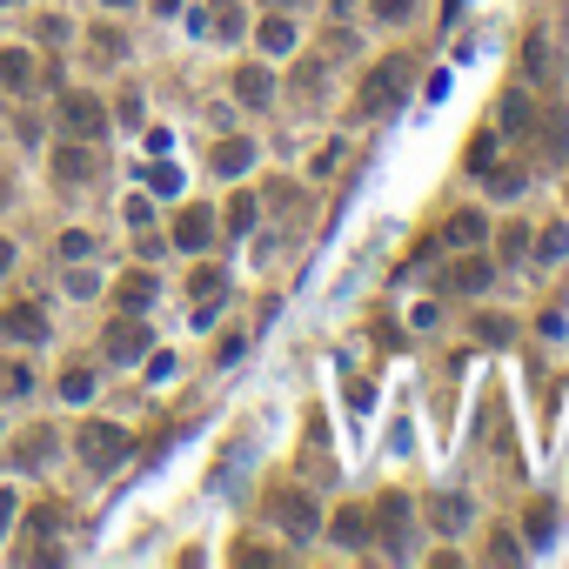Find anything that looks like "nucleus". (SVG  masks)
Masks as SVG:
<instances>
[{
    "label": "nucleus",
    "mask_w": 569,
    "mask_h": 569,
    "mask_svg": "<svg viewBox=\"0 0 569 569\" xmlns=\"http://www.w3.org/2000/svg\"><path fill=\"white\" fill-rule=\"evenodd\" d=\"M74 449H81V462H88V469H101V476H108L114 462L134 456V436L121 429V422H81V429H74Z\"/></svg>",
    "instance_id": "nucleus-1"
},
{
    "label": "nucleus",
    "mask_w": 569,
    "mask_h": 569,
    "mask_svg": "<svg viewBox=\"0 0 569 569\" xmlns=\"http://www.w3.org/2000/svg\"><path fill=\"white\" fill-rule=\"evenodd\" d=\"M402 88H409V61H402V54H389V61H382L369 81H362V94H355V114H389L395 101H402Z\"/></svg>",
    "instance_id": "nucleus-2"
},
{
    "label": "nucleus",
    "mask_w": 569,
    "mask_h": 569,
    "mask_svg": "<svg viewBox=\"0 0 569 569\" xmlns=\"http://www.w3.org/2000/svg\"><path fill=\"white\" fill-rule=\"evenodd\" d=\"M268 516H275L288 536H315V529H322V509H315V496H308V489H275Z\"/></svg>",
    "instance_id": "nucleus-3"
},
{
    "label": "nucleus",
    "mask_w": 569,
    "mask_h": 569,
    "mask_svg": "<svg viewBox=\"0 0 569 569\" xmlns=\"http://www.w3.org/2000/svg\"><path fill=\"white\" fill-rule=\"evenodd\" d=\"M61 128L74 141H101L108 134V108L94 101V94H61Z\"/></svg>",
    "instance_id": "nucleus-4"
},
{
    "label": "nucleus",
    "mask_w": 569,
    "mask_h": 569,
    "mask_svg": "<svg viewBox=\"0 0 569 569\" xmlns=\"http://www.w3.org/2000/svg\"><path fill=\"white\" fill-rule=\"evenodd\" d=\"M375 529H382V543L395 549V556H402V549H409V496H382V503H375Z\"/></svg>",
    "instance_id": "nucleus-5"
},
{
    "label": "nucleus",
    "mask_w": 569,
    "mask_h": 569,
    "mask_svg": "<svg viewBox=\"0 0 569 569\" xmlns=\"http://www.w3.org/2000/svg\"><path fill=\"white\" fill-rule=\"evenodd\" d=\"M0 335H14V342H47V315L34 302H14V308H0Z\"/></svg>",
    "instance_id": "nucleus-6"
},
{
    "label": "nucleus",
    "mask_w": 569,
    "mask_h": 569,
    "mask_svg": "<svg viewBox=\"0 0 569 569\" xmlns=\"http://www.w3.org/2000/svg\"><path fill=\"white\" fill-rule=\"evenodd\" d=\"M208 161H215V175H221V181H241L248 168H255V141L228 134V141H215V154H208Z\"/></svg>",
    "instance_id": "nucleus-7"
},
{
    "label": "nucleus",
    "mask_w": 569,
    "mask_h": 569,
    "mask_svg": "<svg viewBox=\"0 0 569 569\" xmlns=\"http://www.w3.org/2000/svg\"><path fill=\"white\" fill-rule=\"evenodd\" d=\"M235 101L241 108H268V101H275V74H268V67H235Z\"/></svg>",
    "instance_id": "nucleus-8"
},
{
    "label": "nucleus",
    "mask_w": 569,
    "mask_h": 569,
    "mask_svg": "<svg viewBox=\"0 0 569 569\" xmlns=\"http://www.w3.org/2000/svg\"><path fill=\"white\" fill-rule=\"evenodd\" d=\"M154 295H161V282H154L148 268H134V275H121V282H114V302L128 308V315H141V308H154Z\"/></svg>",
    "instance_id": "nucleus-9"
},
{
    "label": "nucleus",
    "mask_w": 569,
    "mask_h": 569,
    "mask_svg": "<svg viewBox=\"0 0 569 569\" xmlns=\"http://www.w3.org/2000/svg\"><path fill=\"white\" fill-rule=\"evenodd\" d=\"M175 241L188 248V255H201V248L215 241V215H208V208H181V221H175Z\"/></svg>",
    "instance_id": "nucleus-10"
},
{
    "label": "nucleus",
    "mask_w": 569,
    "mask_h": 569,
    "mask_svg": "<svg viewBox=\"0 0 569 569\" xmlns=\"http://www.w3.org/2000/svg\"><path fill=\"white\" fill-rule=\"evenodd\" d=\"M295 41H302V34H295V21H288V14H268V21L255 27V47H262V54H275V61H282V54H295Z\"/></svg>",
    "instance_id": "nucleus-11"
},
{
    "label": "nucleus",
    "mask_w": 569,
    "mask_h": 569,
    "mask_svg": "<svg viewBox=\"0 0 569 569\" xmlns=\"http://www.w3.org/2000/svg\"><path fill=\"white\" fill-rule=\"evenodd\" d=\"M108 355L114 362H141V355H148V322H114L108 329Z\"/></svg>",
    "instance_id": "nucleus-12"
},
{
    "label": "nucleus",
    "mask_w": 569,
    "mask_h": 569,
    "mask_svg": "<svg viewBox=\"0 0 569 569\" xmlns=\"http://www.w3.org/2000/svg\"><path fill=\"white\" fill-rule=\"evenodd\" d=\"M469 523H476V503H469L462 489H449V496L436 503V529H442V536H462Z\"/></svg>",
    "instance_id": "nucleus-13"
},
{
    "label": "nucleus",
    "mask_w": 569,
    "mask_h": 569,
    "mask_svg": "<svg viewBox=\"0 0 569 569\" xmlns=\"http://www.w3.org/2000/svg\"><path fill=\"white\" fill-rule=\"evenodd\" d=\"M54 175H61V181H94L88 141H67V148H54Z\"/></svg>",
    "instance_id": "nucleus-14"
},
{
    "label": "nucleus",
    "mask_w": 569,
    "mask_h": 569,
    "mask_svg": "<svg viewBox=\"0 0 569 569\" xmlns=\"http://www.w3.org/2000/svg\"><path fill=\"white\" fill-rule=\"evenodd\" d=\"M482 235H489V215H476V208L449 215V228H442V241H449V248H476Z\"/></svg>",
    "instance_id": "nucleus-15"
},
{
    "label": "nucleus",
    "mask_w": 569,
    "mask_h": 569,
    "mask_svg": "<svg viewBox=\"0 0 569 569\" xmlns=\"http://www.w3.org/2000/svg\"><path fill=\"white\" fill-rule=\"evenodd\" d=\"M489 282H496V268L482 262V255H469V262H456V268H449V288H456V295H482Z\"/></svg>",
    "instance_id": "nucleus-16"
},
{
    "label": "nucleus",
    "mask_w": 569,
    "mask_h": 569,
    "mask_svg": "<svg viewBox=\"0 0 569 569\" xmlns=\"http://www.w3.org/2000/svg\"><path fill=\"white\" fill-rule=\"evenodd\" d=\"M482 181H489V195H496V201H516V195L529 188V168L503 161V168H482Z\"/></svg>",
    "instance_id": "nucleus-17"
},
{
    "label": "nucleus",
    "mask_w": 569,
    "mask_h": 569,
    "mask_svg": "<svg viewBox=\"0 0 569 569\" xmlns=\"http://www.w3.org/2000/svg\"><path fill=\"white\" fill-rule=\"evenodd\" d=\"M47 456H54V429H27V436L14 442V469H41Z\"/></svg>",
    "instance_id": "nucleus-18"
},
{
    "label": "nucleus",
    "mask_w": 569,
    "mask_h": 569,
    "mask_svg": "<svg viewBox=\"0 0 569 569\" xmlns=\"http://www.w3.org/2000/svg\"><path fill=\"white\" fill-rule=\"evenodd\" d=\"M369 529H375V516H369V509H335V543L362 549V543H369Z\"/></svg>",
    "instance_id": "nucleus-19"
},
{
    "label": "nucleus",
    "mask_w": 569,
    "mask_h": 569,
    "mask_svg": "<svg viewBox=\"0 0 569 569\" xmlns=\"http://www.w3.org/2000/svg\"><path fill=\"white\" fill-rule=\"evenodd\" d=\"M34 81V54L27 47H0V88H27Z\"/></svg>",
    "instance_id": "nucleus-20"
},
{
    "label": "nucleus",
    "mask_w": 569,
    "mask_h": 569,
    "mask_svg": "<svg viewBox=\"0 0 569 569\" xmlns=\"http://www.w3.org/2000/svg\"><path fill=\"white\" fill-rule=\"evenodd\" d=\"M529 128H536V108H529L523 88H509L503 94V134H529Z\"/></svg>",
    "instance_id": "nucleus-21"
},
{
    "label": "nucleus",
    "mask_w": 569,
    "mask_h": 569,
    "mask_svg": "<svg viewBox=\"0 0 569 569\" xmlns=\"http://www.w3.org/2000/svg\"><path fill=\"white\" fill-rule=\"evenodd\" d=\"M208 34H221V41H241V34H248V14H241L235 0H221L215 14H208Z\"/></svg>",
    "instance_id": "nucleus-22"
},
{
    "label": "nucleus",
    "mask_w": 569,
    "mask_h": 569,
    "mask_svg": "<svg viewBox=\"0 0 569 569\" xmlns=\"http://www.w3.org/2000/svg\"><path fill=\"white\" fill-rule=\"evenodd\" d=\"M549 67H556V61H549V41H543V34H529V41H523V74L536 81V74H549Z\"/></svg>",
    "instance_id": "nucleus-23"
},
{
    "label": "nucleus",
    "mask_w": 569,
    "mask_h": 569,
    "mask_svg": "<svg viewBox=\"0 0 569 569\" xmlns=\"http://www.w3.org/2000/svg\"><path fill=\"white\" fill-rule=\"evenodd\" d=\"M54 255H61V262H88V255H94V235H88V228H67Z\"/></svg>",
    "instance_id": "nucleus-24"
},
{
    "label": "nucleus",
    "mask_w": 569,
    "mask_h": 569,
    "mask_svg": "<svg viewBox=\"0 0 569 569\" xmlns=\"http://www.w3.org/2000/svg\"><path fill=\"white\" fill-rule=\"evenodd\" d=\"M536 255H543V262H563V255H569V228H563V221H549V228H543Z\"/></svg>",
    "instance_id": "nucleus-25"
},
{
    "label": "nucleus",
    "mask_w": 569,
    "mask_h": 569,
    "mask_svg": "<svg viewBox=\"0 0 569 569\" xmlns=\"http://www.w3.org/2000/svg\"><path fill=\"white\" fill-rule=\"evenodd\" d=\"M496 148H503L496 134H476V141H469V175H482V168H496Z\"/></svg>",
    "instance_id": "nucleus-26"
},
{
    "label": "nucleus",
    "mask_w": 569,
    "mask_h": 569,
    "mask_svg": "<svg viewBox=\"0 0 569 569\" xmlns=\"http://www.w3.org/2000/svg\"><path fill=\"white\" fill-rule=\"evenodd\" d=\"M148 188H154V195H181V168H175V161H154Z\"/></svg>",
    "instance_id": "nucleus-27"
},
{
    "label": "nucleus",
    "mask_w": 569,
    "mask_h": 569,
    "mask_svg": "<svg viewBox=\"0 0 569 569\" xmlns=\"http://www.w3.org/2000/svg\"><path fill=\"white\" fill-rule=\"evenodd\" d=\"M188 295H195V302H215L221 295V268H195V275H188Z\"/></svg>",
    "instance_id": "nucleus-28"
},
{
    "label": "nucleus",
    "mask_w": 569,
    "mask_h": 569,
    "mask_svg": "<svg viewBox=\"0 0 569 569\" xmlns=\"http://www.w3.org/2000/svg\"><path fill=\"white\" fill-rule=\"evenodd\" d=\"M94 54H101V61H121V54H128L121 27H94Z\"/></svg>",
    "instance_id": "nucleus-29"
},
{
    "label": "nucleus",
    "mask_w": 569,
    "mask_h": 569,
    "mask_svg": "<svg viewBox=\"0 0 569 569\" xmlns=\"http://www.w3.org/2000/svg\"><path fill=\"white\" fill-rule=\"evenodd\" d=\"M476 335L489 342V349H509V335H516V329H509L503 315H482V322H476Z\"/></svg>",
    "instance_id": "nucleus-30"
},
{
    "label": "nucleus",
    "mask_w": 569,
    "mask_h": 569,
    "mask_svg": "<svg viewBox=\"0 0 569 569\" xmlns=\"http://www.w3.org/2000/svg\"><path fill=\"white\" fill-rule=\"evenodd\" d=\"M61 395H67V402H88V395H94V375L88 369H67L61 375Z\"/></svg>",
    "instance_id": "nucleus-31"
},
{
    "label": "nucleus",
    "mask_w": 569,
    "mask_h": 569,
    "mask_svg": "<svg viewBox=\"0 0 569 569\" xmlns=\"http://www.w3.org/2000/svg\"><path fill=\"white\" fill-rule=\"evenodd\" d=\"M67 295H81V302L101 295V275H94V268H67Z\"/></svg>",
    "instance_id": "nucleus-32"
},
{
    "label": "nucleus",
    "mask_w": 569,
    "mask_h": 569,
    "mask_svg": "<svg viewBox=\"0 0 569 569\" xmlns=\"http://www.w3.org/2000/svg\"><path fill=\"white\" fill-rule=\"evenodd\" d=\"M228 228H235V235H248V228H255V201H248V195L228 201Z\"/></svg>",
    "instance_id": "nucleus-33"
},
{
    "label": "nucleus",
    "mask_w": 569,
    "mask_h": 569,
    "mask_svg": "<svg viewBox=\"0 0 569 569\" xmlns=\"http://www.w3.org/2000/svg\"><path fill=\"white\" fill-rule=\"evenodd\" d=\"M549 529H556V509H529V543H549Z\"/></svg>",
    "instance_id": "nucleus-34"
},
{
    "label": "nucleus",
    "mask_w": 569,
    "mask_h": 569,
    "mask_svg": "<svg viewBox=\"0 0 569 569\" xmlns=\"http://www.w3.org/2000/svg\"><path fill=\"white\" fill-rule=\"evenodd\" d=\"M7 395H34V369H27V362L7 369Z\"/></svg>",
    "instance_id": "nucleus-35"
},
{
    "label": "nucleus",
    "mask_w": 569,
    "mask_h": 569,
    "mask_svg": "<svg viewBox=\"0 0 569 569\" xmlns=\"http://www.w3.org/2000/svg\"><path fill=\"white\" fill-rule=\"evenodd\" d=\"M335 161H342V148H335V141H329V148H322V154H315V161H308V175H315V181H322V175H335Z\"/></svg>",
    "instance_id": "nucleus-36"
},
{
    "label": "nucleus",
    "mask_w": 569,
    "mask_h": 569,
    "mask_svg": "<svg viewBox=\"0 0 569 569\" xmlns=\"http://www.w3.org/2000/svg\"><path fill=\"white\" fill-rule=\"evenodd\" d=\"M375 14H382V21H409V14H416V0H375Z\"/></svg>",
    "instance_id": "nucleus-37"
},
{
    "label": "nucleus",
    "mask_w": 569,
    "mask_h": 569,
    "mask_svg": "<svg viewBox=\"0 0 569 569\" xmlns=\"http://www.w3.org/2000/svg\"><path fill=\"white\" fill-rule=\"evenodd\" d=\"M54 523H61V509H54V503H41V509H34V516H27V529H34V536H47V529H54Z\"/></svg>",
    "instance_id": "nucleus-38"
},
{
    "label": "nucleus",
    "mask_w": 569,
    "mask_h": 569,
    "mask_svg": "<svg viewBox=\"0 0 569 569\" xmlns=\"http://www.w3.org/2000/svg\"><path fill=\"white\" fill-rule=\"evenodd\" d=\"M523 248H529V228H503V262H516Z\"/></svg>",
    "instance_id": "nucleus-39"
},
{
    "label": "nucleus",
    "mask_w": 569,
    "mask_h": 569,
    "mask_svg": "<svg viewBox=\"0 0 569 569\" xmlns=\"http://www.w3.org/2000/svg\"><path fill=\"white\" fill-rule=\"evenodd\" d=\"M141 362H148V382H168L175 375V355H141Z\"/></svg>",
    "instance_id": "nucleus-40"
},
{
    "label": "nucleus",
    "mask_w": 569,
    "mask_h": 569,
    "mask_svg": "<svg viewBox=\"0 0 569 569\" xmlns=\"http://www.w3.org/2000/svg\"><path fill=\"white\" fill-rule=\"evenodd\" d=\"M128 221H134V228H148V221H154V208H148V195H134V201H128Z\"/></svg>",
    "instance_id": "nucleus-41"
},
{
    "label": "nucleus",
    "mask_w": 569,
    "mask_h": 569,
    "mask_svg": "<svg viewBox=\"0 0 569 569\" xmlns=\"http://www.w3.org/2000/svg\"><path fill=\"white\" fill-rule=\"evenodd\" d=\"M14 516H21V503H14V489H0V529H14Z\"/></svg>",
    "instance_id": "nucleus-42"
},
{
    "label": "nucleus",
    "mask_w": 569,
    "mask_h": 569,
    "mask_svg": "<svg viewBox=\"0 0 569 569\" xmlns=\"http://www.w3.org/2000/svg\"><path fill=\"white\" fill-rule=\"evenodd\" d=\"M7 268H14V241L0 235V275H7Z\"/></svg>",
    "instance_id": "nucleus-43"
},
{
    "label": "nucleus",
    "mask_w": 569,
    "mask_h": 569,
    "mask_svg": "<svg viewBox=\"0 0 569 569\" xmlns=\"http://www.w3.org/2000/svg\"><path fill=\"white\" fill-rule=\"evenodd\" d=\"M154 14H181V0H154Z\"/></svg>",
    "instance_id": "nucleus-44"
},
{
    "label": "nucleus",
    "mask_w": 569,
    "mask_h": 569,
    "mask_svg": "<svg viewBox=\"0 0 569 569\" xmlns=\"http://www.w3.org/2000/svg\"><path fill=\"white\" fill-rule=\"evenodd\" d=\"M108 7H128V0H108Z\"/></svg>",
    "instance_id": "nucleus-45"
},
{
    "label": "nucleus",
    "mask_w": 569,
    "mask_h": 569,
    "mask_svg": "<svg viewBox=\"0 0 569 569\" xmlns=\"http://www.w3.org/2000/svg\"><path fill=\"white\" fill-rule=\"evenodd\" d=\"M0 7H7V0H0Z\"/></svg>",
    "instance_id": "nucleus-46"
}]
</instances>
